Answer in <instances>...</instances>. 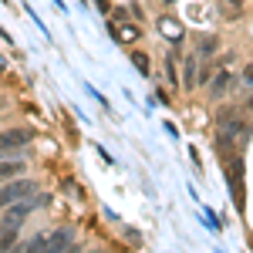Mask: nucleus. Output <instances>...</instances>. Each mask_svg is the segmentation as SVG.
I'll list each match as a JSON object with an SVG mask.
<instances>
[{
	"label": "nucleus",
	"mask_w": 253,
	"mask_h": 253,
	"mask_svg": "<svg viewBox=\"0 0 253 253\" xmlns=\"http://www.w3.org/2000/svg\"><path fill=\"white\" fill-rule=\"evenodd\" d=\"M166 75H169V81H175V58H166Z\"/></svg>",
	"instance_id": "obj_14"
},
{
	"label": "nucleus",
	"mask_w": 253,
	"mask_h": 253,
	"mask_svg": "<svg viewBox=\"0 0 253 253\" xmlns=\"http://www.w3.org/2000/svg\"><path fill=\"white\" fill-rule=\"evenodd\" d=\"M230 186H233L236 206L243 210V159H240V156H233V159H230Z\"/></svg>",
	"instance_id": "obj_3"
},
{
	"label": "nucleus",
	"mask_w": 253,
	"mask_h": 253,
	"mask_svg": "<svg viewBox=\"0 0 253 253\" xmlns=\"http://www.w3.org/2000/svg\"><path fill=\"white\" fill-rule=\"evenodd\" d=\"M243 78H247V81L253 84V64H247V71H243Z\"/></svg>",
	"instance_id": "obj_16"
},
{
	"label": "nucleus",
	"mask_w": 253,
	"mask_h": 253,
	"mask_svg": "<svg viewBox=\"0 0 253 253\" xmlns=\"http://www.w3.org/2000/svg\"><path fill=\"white\" fill-rule=\"evenodd\" d=\"M27 142H34V132H31V128H7V132H0V152L20 149V145H27Z\"/></svg>",
	"instance_id": "obj_2"
},
{
	"label": "nucleus",
	"mask_w": 253,
	"mask_h": 253,
	"mask_svg": "<svg viewBox=\"0 0 253 253\" xmlns=\"http://www.w3.org/2000/svg\"><path fill=\"white\" fill-rule=\"evenodd\" d=\"M182 84H186V88H193V84H196V54L186 61V75H182Z\"/></svg>",
	"instance_id": "obj_10"
},
{
	"label": "nucleus",
	"mask_w": 253,
	"mask_h": 253,
	"mask_svg": "<svg viewBox=\"0 0 253 253\" xmlns=\"http://www.w3.org/2000/svg\"><path fill=\"white\" fill-rule=\"evenodd\" d=\"M122 20H128V10H122V7H118L115 14H112V24H122Z\"/></svg>",
	"instance_id": "obj_15"
},
{
	"label": "nucleus",
	"mask_w": 253,
	"mask_h": 253,
	"mask_svg": "<svg viewBox=\"0 0 253 253\" xmlns=\"http://www.w3.org/2000/svg\"><path fill=\"white\" fill-rule=\"evenodd\" d=\"M132 64H135L142 75H149V54H145V51H135V54H132Z\"/></svg>",
	"instance_id": "obj_12"
},
{
	"label": "nucleus",
	"mask_w": 253,
	"mask_h": 253,
	"mask_svg": "<svg viewBox=\"0 0 253 253\" xmlns=\"http://www.w3.org/2000/svg\"><path fill=\"white\" fill-rule=\"evenodd\" d=\"M24 172V162H0V182H7V179H17V175Z\"/></svg>",
	"instance_id": "obj_8"
},
{
	"label": "nucleus",
	"mask_w": 253,
	"mask_h": 253,
	"mask_svg": "<svg viewBox=\"0 0 253 253\" xmlns=\"http://www.w3.org/2000/svg\"><path fill=\"white\" fill-rule=\"evenodd\" d=\"M0 71H7V61H3V58H0Z\"/></svg>",
	"instance_id": "obj_17"
},
{
	"label": "nucleus",
	"mask_w": 253,
	"mask_h": 253,
	"mask_svg": "<svg viewBox=\"0 0 253 253\" xmlns=\"http://www.w3.org/2000/svg\"><path fill=\"white\" fill-rule=\"evenodd\" d=\"M138 34H142V31H138V24H132V20H122V27H112V38L115 41H122V44H132V41H138Z\"/></svg>",
	"instance_id": "obj_5"
},
{
	"label": "nucleus",
	"mask_w": 253,
	"mask_h": 253,
	"mask_svg": "<svg viewBox=\"0 0 253 253\" xmlns=\"http://www.w3.org/2000/svg\"><path fill=\"white\" fill-rule=\"evenodd\" d=\"M20 219H24V216H17L14 210H7L3 219H0V233H7V230H20Z\"/></svg>",
	"instance_id": "obj_9"
},
{
	"label": "nucleus",
	"mask_w": 253,
	"mask_h": 253,
	"mask_svg": "<svg viewBox=\"0 0 253 253\" xmlns=\"http://www.w3.org/2000/svg\"><path fill=\"white\" fill-rule=\"evenodd\" d=\"M159 34L166 41H172V44H179L182 41V24L175 17H159Z\"/></svg>",
	"instance_id": "obj_4"
},
{
	"label": "nucleus",
	"mask_w": 253,
	"mask_h": 253,
	"mask_svg": "<svg viewBox=\"0 0 253 253\" xmlns=\"http://www.w3.org/2000/svg\"><path fill=\"white\" fill-rule=\"evenodd\" d=\"M71 247V230H54L51 236H44V250H61Z\"/></svg>",
	"instance_id": "obj_6"
},
{
	"label": "nucleus",
	"mask_w": 253,
	"mask_h": 253,
	"mask_svg": "<svg viewBox=\"0 0 253 253\" xmlns=\"http://www.w3.org/2000/svg\"><path fill=\"white\" fill-rule=\"evenodd\" d=\"M3 105H7V101H3V98H0V108H3Z\"/></svg>",
	"instance_id": "obj_19"
},
{
	"label": "nucleus",
	"mask_w": 253,
	"mask_h": 253,
	"mask_svg": "<svg viewBox=\"0 0 253 253\" xmlns=\"http://www.w3.org/2000/svg\"><path fill=\"white\" fill-rule=\"evenodd\" d=\"M210 91H213L216 98H223L226 91H230V75H226V71H219V75H210Z\"/></svg>",
	"instance_id": "obj_7"
},
{
	"label": "nucleus",
	"mask_w": 253,
	"mask_h": 253,
	"mask_svg": "<svg viewBox=\"0 0 253 253\" xmlns=\"http://www.w3.org/2000/svg\"><path fill=\"white\" fill-rule=\"evenodd\" d=\"M24 196H34V179H7L0 186V210H7L10 203H17Z\"/></svg>",
	"instance_id": "obj_1"
},
{
	"label": "nucleus",
	"mask_w": 253,
	"mask_h": 253,
	"mask_svg": "<svg viewBox=\"0 0 253 253\" xmlns=\"http://www.w3.org/2000/svg\"><path fill=\"white\" fill-rule=\"evenodd\" d=\"M216 47H219V41L213 34H206V38H199V54H213Z\"/></svg>",
	"instance_id": "obj_11"
},
{
	"label": "nucleus",
	"mask_w": 253,
	"mask_h": 253,
	"mask_svg": "<svg viewBox=\"0 0 253 253\" xmlns=\"http://www.w3.org/2000/svg\"><path fill=\"white\" fill-rule=\"evenodd\" d=\"M14 240H17V230H7V233H0V250H10V247H14Z\"/></svg>",
	"instance_id": "obj_13"
},
{
	"label": "nucleus",
	"mask_w": 253,
	"mask_h": 253,
	"mask_svg": "<svg viewBox=\"0 0 253 253\" xmlns=\"http://www.w3.org/2000/svg\"><path fill=\"white\" fill-rule=\"evenodd\" d=\"M230 3H233V7H240V0H230Z\"/></svg>",
	"instance_id": "obj_18"
}]
</instances>
